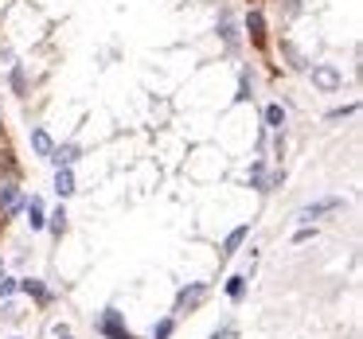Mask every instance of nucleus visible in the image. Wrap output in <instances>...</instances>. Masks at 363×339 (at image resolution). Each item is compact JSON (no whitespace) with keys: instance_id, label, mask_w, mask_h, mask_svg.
Returning <instances> with one entry per match:
<instances>
[{"instance_id":"nucleus-1","label":"nucleus","mask_w":363,"mask_h":339,"mask_svg":"<svg viewBox=\"0 0 363 339\" xmlns=\"http://www.w3.org/2000/svg\"><path fill=\"white\" fill-rule=\"evenodd\" d=\"M207 300V285L203 281H196V285H188V289H180V297H176V316L180 312H191V308H199Z\"/></svg>"},{"instance_id":"nucleus-2","label":"nucleus","mask_w":363,"mask_h":339,"mask_svg":"<svg viewBox=\"0 0 363 339\" xmlns=\"http://www.w3.org/2000/svg\"><path fill=\"white\" fill-rule=\"evenodd\" d=\"M344 207V199H320V203H308V207H301L297 211V219L301 222H313V219H320V214H332V211H340Z\"/></svg>"},{"instance_id":"nucleus-3","label":"nucleus","mask_w":363,"mask_h":339,"mask_svg":"<svg viewBox=\"0 0 363 339\" xmlns=\"http://www.w3.org/2000/svg\"><path fill=\"white\" fill-rule=\"evenodd\" d=\"M48 160H51V164H55V168H71L74 160H79V144H55Z\"/></svg>"},{"instance_id":"nucleus-4","label":"nucleus","mask_w":363,"mask_h":339,"mask_svg":"<svg viewBox=\"0 0 363 339\" xmlns=\"http://www.w3.org/2000/svg\"><path fill=\"white\" fill-rule=\"evenodd\" d=\"M102 331H106V335H110V339H137V335H129V331L121 328V316L113 312V308H110V312L102 316Z\"/></svg>"},{"instance_id":"nucleus-5","label":"nucleus","mask_w":363,"mask_h":339,"mask_svg":"<svg viewBox=\"0 0 363 339\" xmlns=\"http://www.w3.org/2000/svg\"><path fill=\"white\" fill-rule=\"evenodd\" d=\"M24 211H28V226H32V230H43V226H48V214H43V199H28V203H24Z\"/></svg>"},{"instance_id":"nucleus-6","label":"nucleus","mask_w":363,"mask_h":339,"mask_svg":"<svg viewBox=\"0 0 363 339\" xmlns=\"http://www.w3.org/2000/svg\"><path fill=\"white\" fill-rule=\"evenodd\" d=\"M313 82L320 90H336L340 86V71L336 67H313Z\"/></svg>"},{"instance_id":"nucleus-7","label":"nucleus","mask_w":363,"mask_h":339,"mask_svg":"<svg viewBox=\"0 0 363 339\" xmlns=\"http://www.w3.org/2000/svg\"><path fill=\"white\" fill-rule=\"evenodd\" d=\"M55 195L59 199L74 195V172L71 168H55Z\"/></svg>"},{"instance_id":"nucleus-8","label":"nucleus","mask_w":363,"mask_h":339,"mask_svg":"<svg viewBox=\"0 0 363 339\" xmlns=\"http://www.w3.org/2000/svg\"><path fill=\"white\" fill-rule=\"evenodd\" d=\"M246 242V226H238V230H230L227 234V242H223V258H235L238 253V246Z\"/></svg>"},{"instance_id":"nucleus-9","label":"nucleus","mask_w":363,"mask_h":339,"mask_svg":"<svg viewBox=\"0 0 363 339\" xmlns=\"http://www.w3.org/2000/svg\"><path fill=\"white\" fill-rule=\"evenodd\" d=\"M20 289H24L28 297H35V300H40V304H48V300H51V292L43 289V285L35 281V277H28V281H20Z\"/></svg>"},{"instance_id":"nucleus-10","label":"nucleus","mask_w":363,"mask_h":339,"mask_svg":"<svg viewBox=\"0 0 363 339\" xmlns=\"http://www.w3.org/2000/svg\"><path fill=\"white\" fill-rule=\"evenodd\" d=\"M266 129H274V133L285 129V110L281 105H266Z\"/></svg>"},{"instance_id":"nucleus-11","label":"nucleus","mask_w":363,"mask_h":339,"mask_svg":"<svg viewBox=\"0 0 363 339\" xmlns=\"http://www.w3.org/2000/svg\"><path fill=\"white\" fill-rule=\"evenodd\" d=\"M32 149L40 152V156H51V149H55V144H51V137L43 133V129H32Z\"/></svg>"},{"instance_id":"nucleus-12","label":"nucleus","mask_w":363,"mask_h":339,"mask_svg":"<svg viewBox=\"0 0 363 339\" xmlns=\"http://www.w3.org/2000/svg\"><path fill=\"white\" fill-rule=\"evenodd\" d=\"M227 297L230 300H242L246 297V277H230V281H227Z\"/></svg>"},{"instance_id":"nucleus-13","label":"nucleus","mask_w":363,"mask_h":339,"mask_svg":"<svg viewBox=\"0 0 363 339\" xmlns=\"http://www.w3.org/2000/svg\"><path fill=\"white\" fill-rule=\"evenodd\" d=\"M246 28H250V35H254V40H262V35H266V24H262V16H258V12H250Z\"/></svg>"},{"instance_id":"nucleus-14","label":"nucleus","mask_w":363,"mask_h":339,"mask_svg":"<svg viewBox=\"0 0 363 339\" xmlns=\"http://www.w3.org/2000/svg\"><path fill=\"white\" fill-rule=\"evenodd\" d=\"M172 328H176V320H160L157 328H152V339H168V335H172Z\"/></svg>"},{"instance_id":"nucleus-15","label":"nucleus","mask_w":363,"mask_h":339,"mask_svg":"<svg viewBox=\"0 0 363 339\" xmlns=\"http://www.w3.org/2000/svg\"><path fill=\"white\" fill-rule=\"evenodd\" d=\"M51 230H55V234H63V230H67V211H63V207L51 214Z\"/></svg>"},{"instance_id":"nucleus-16","label":"nucleus","mask_w":363,"mask_h":339,"mask_svg":"<svg viewBox=\"0 0 363 339\" xmlns=\"http://www.w3.org/2000/svg\"><path fill=\"white\" fill-rule=\"evenodd\" d=\"M16 289H20V281H12V277H4V273H0V297H12Z\"/></svg>"},{"instance_id":"nucleus-17","label":"nucleus","mask_w":363,"mask_h":339,"mask_svg":"<svg viewBox=\"0 0 363 339\" xmlns=\"http://www.w3.org/2000/svg\"><path fill=\"white\" fill-rule=\"evenodd\" d=\"M12 90H16V94H24V90H28V82H24V71H20V67H12Z\"/></svg>"},{"instance_id":"nucleus-18","label":"nucleus","mask_w":363,"mask_h":339,"mask_svg":"<svg viewBox=\"0 0 363 339\" xmlns=\"http://www.w3.org/2000/svg\"><path fill=\"white\" fill-rule=\"evenodd\" d=\"M352 113H355V105H344V110H332L328 121H344V117H352Z\"/></svg>"},{"instance_id":"nucleus-19","label":"nucleus","mask_w":363,"mask_h":339,"mask_svg":"<svg viewBox=\"0 0 363 339\" xmlns=\"http://www.w3.org/2000/svg\"><path fill=\"white\" fill-rule=\"evenodd\" d=\"M308 238H316V230H308V226H301V230H297V234H293V242H297V246H305V242H308Z\"/></svg>"},{"instance_id":"nucleus-20","label":"nucleus","mask_w":363,"mask_h":339,"mask_svg":"<svg viewBox=\"0 0 363 339\" xmlns=\"http://www.w3.org/2000/svg\"><path fill=\"white\" fill-rule=\"evenodd\" d=\"M207 339H230V328H219V331H211Z\"/></svg>"},{"instance_id":"nucleus-21","label":"nucleus","mask_w":363,"mask_h":339,"mask_svg":"<svg viewBox=\"0 0 363 339\" xmlns=\"http://www.w3.org/2000/svg\"><path fill=\"white\" fill-rule=\"evenodd\" d=\"M55 335H59V339H74V335H71V328H63V323L55 328Z\"/></svg>"}]
</instances>
